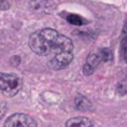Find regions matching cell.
Listing matches in <instances>:
<instances>
[{
  "mask_svg": "<svg viewBox=\"0 0 127 127\" xmlns=\"http://www.w3.org/2000/svg\"><path fill=\"white\" fill-rule=\"evenodd\" d=\"M29 46L40 56H54L60 52H72L74 49V44L70 37L49 28L32 32L29 37Z\"/></svg>",
  "mask_w": 127,
  "mask_h": 127,
  "instance_id": "cell-1",
  "label": "cell"
},
{
  "mask_svg": "<svg viewBox=\"0 0 127 127\" xmlns=\"http://www.w3.org/2000/svg\"><path fill=\"white\" fill-rule=\"evenodd\" d=\"M23 86L21 79L15 74H5L0 72V91L4 95L11 97L15 96Z\"/></svg>",
  "mask_w": 127,
  "mask_h": 127,
  "instance_id": "cell-2",
  "label": "cell"
},
{
  "mask_svg": "<svg viewBox=\"0 0 127 127\" xmlns=\"http://www.w3.org/2000/svg\"><path fill=\"white\" fill-rule=\"evenodd\" d=\"M4 127H37L36 121L25 113H14L4 123Z\"/></svg>",
  "mask_w": 127,
  "mask_h": 127,
  "instance_id": "cell-3",
  "label": "cell"
},
{
  "mask_svg": "<svg viewBox=\"0 0 127 127\" xmlns=\"http://www.w3.org/2000/svg\"><path fill=\"white\" fill-rule=\"evenodd\" d=\"M72 59H74L72 52H60V54L54 55L50 59L49 65L54 70H62V69H65V67H67L70 65Z\"/></svg>",
  "mask_w": 127,
  "mask_h": 127,
  "instance_id": "cell-4",
  "label": "cell"
},
{
  "mask_svg": "<svg viewBox=\"0 0 127 127\" xmlns=\"http://www.w3.org/2000/svg\"><path fill=\"white\" fill-rule=\"evenodd\" d=\"M101 61H102V60H101V57H100L98 54H91V55H89V57H87V60H86V62H85V65H84V67H82L84 75H86V76L92 75L94 71H95V69L100 65Z\"/></svg>",
  "mask_w": 127,
  "mask_h": 127,
  "instance_id": "cell-5",
  "label": "cell"
},
{
  "mask_svg": "<svg viewBox=\"0 0 127 127\" xmlns=\"http://www.w3.org/2000/svg\"><path fill=\"white\" fill-rule=\"evenodd\" d=\"M66 127H94V123L86 117H72L66 121Z\"/></svg>",
  "mask_w": 127,
  "mask_h": 127,
  "instance_id": "cell-6",
  "label": "cell"
},
{
  "mask_svg": "<svg viewBox=\"0 0 127 127\" xmlns=\"http://www.w3.org/2000/svg\"><path fill=\"white\" fill-rule=\"evenodd\" d=\"M75 106L80 111H89L92 107L91 102L85 96H82V95H77L76 96V98H75Z\"/></svg>",
  "mask_w": 127,
  "mask_h": 127,
  "instance_id": "cell-7",
  "label": "cell"
},
{
  "mask_svg": "<svg viewBox=\"0 0 127 127\" xmlns=\"http://www.w3.org/2000/svg\"><path fill=\"white\" fill-rule=\"evenodd\" d=\"M66 20H67L70 24L75 25V26H82V25L87 24V21H86L84 18H81L80 15H76V14H69V15L66 16Z\"/></svg>",
  "mask_w": 127,
  "mask_h": 127,
  "instance_id": "cell-8",
  "label": "cell"
},
{
  "mask_svg": "<svg viewBox=\"0 0 127 127\" xmlns=\"http://www.w3.org/2000/svg\"><path fill=\"white\" fill-rule=\"evenodd\" d=\"M97 54L100 55V57H101L102 61H110V60L112 59V52H111V50L107 49V47H102V49H100Z\"/></svg>",
  "mask_w": 127,
  "mask_h": 127,
  "instance_id": "cell-9",
  "label": "cell"
},
{
  "mask_svg": "<svg viewBox=\"0 0 127 127\" xmlns=\"http://www.w3.org/2000/svg\"><path fill=\"white\" fill-rule=\"evenodd\" d=\"M121 56L127 62V39H121Z\"/></svg>",
  "mask_w": 127,
  "mask_h": 127,
  "instance_id": "cell-10",
  "label": "cell"
},
{
  "mask_svg": "<svg viewBox=\"0 0 127 127\" xmlns=\"http://www.w3.org/2000/svg\"><path fill=\"white\" fill-rule=\"evenodd\" d=\"M5 112H6V103L4 101H0V120L4 117Z\"/></svg>",
  "mask_w": 127,
  "mask_h": 127,
  "instance_id": "cell-11",
  "label": "cell"
},
{
  "mask_svg": "<svg viewBox=\"0 0 127 127\" xmlns=\"http://www.w3.org/2000/svg\"><path fill=\"white\" fill-rule=\"evenodd\" d=\"M10 8V4L6 1V0H0V9H3V10H6Z\"/></svg>",
  "mask_w": 127,
  "mask_h": 127,
  "instance_id": "cell-12",
  "label": "cell"
},
{
  "mask_svg": "<svg viewBox=\"0 0 127 127\" xmlns=\"http://www.w3.org/2000/svg\"><path fill=\"white\" fill-rule=\"evenodd\" d=\"M11 64H13L14 66H18L19 64H20V57L19 56H13L11 57Z\"/></svg>",
  "mask_w": 127,
  "mask_h": 127,
  "instance_id": "cell-13",
  "label": "cell"
},
{
  "mask_svg": "<svg viewBox=\"0 0 127 127\" xmlns=\"http://www.w3.org/2000/svg\"><path fill=\"white\" fill-rule=\"evenodd\" d=\"M122 39H127V21L123 26V30H122Z\"/></svg>",
  "mask_w": 127,
  "mask_h": 127,
  "instance_id": "cell-14",
  "label": "cell"
}]
</instances>
